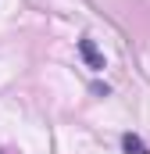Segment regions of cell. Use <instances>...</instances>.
Wrapping results in <instances>:
<instances>
[{
    "label": "cell",
    "mask_w": 150,
    "mask_h": 154,
    "mask_svg": "<svg viewBox=\"0 0 150 154\" xmlns=\"http://www.w3.org/2000/svg\"><path fill=\"white\" fill-rule=\"evenodd\" d=\"M125 147H129V151H136V154H143V143H140L136 136H125Z\"/></svg>",
    "instance_id": "1"
}]
</instances>
